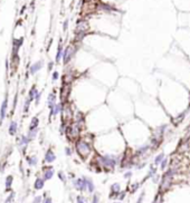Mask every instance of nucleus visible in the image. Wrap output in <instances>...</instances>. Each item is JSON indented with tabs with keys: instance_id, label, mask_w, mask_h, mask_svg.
<instances>
[{
	"instance_id": "11",
	"label": "nucleus",
	"mask_w": 190,
	"mask_h": 203,
	"mask_svg": "<svg viewBox=\"0 0 190 203\" xmlns=\"http://www.w3.org/2000/svg\"><path fill=\"white\" fill-rule=\"evenodd\" d=\"M8 133L10 136H17L18 134V122L12 120L10 122L9 126H8Z\"/></svg>"
},
{
	"instance_id": "5",
	"label": "nucleus",
	"mask_w": 190,
	"mask_h": 203,
	"mask_svg": "<svg viewBox=\"0 0 190 203\" xmlns=\"http://www.w3.org/2000/svg\"><path fill=\"white\" fill-rule=\"evenodd\" d=\"M75 51H76V47L73 46V45H70L64 49V53H63V63H64V65H67L72 60V58L75 55Z\"/></svg>"
},
{
	"instance_id": "48",
	"label": "nucleus",
	"mask_w": 190,
	"mask_h": 203,
	"mask_svg": "<svg viewBox=\"0 0 190 203\" xmlns=\"http://www.w3.org/2000/svg\"><path fill=\"white\" fill-rule=\"evenodd\" d=\"M124 176H125V177H130V176H131V172H128V173H125Z\"/></svg>"
},
{
	"instance_id": "45",
	"label": "nucleus",
	"mask_w": 190,
	"mask_h": 203,
	"mask_svg": "<svg viewBox=\"0 0 190 203\" xmlns=\"http://www.w3.org/2000/svg\"><path fill=\"white\" fill-rule=\"evenodd\" d=\"M43 203H53V201H51V198H45V200L43 201Z\"/></svg>"
},
{
	"instance_id": "6",
	"label": "nucleus",
	"mask_w": 190,
	"mask_h": 203,
	"mask_svg": "<svg viewBox=\"0 0 190 203\" xmlns=\"http://www.w3.org/2000/svg\"><path fill=\"white\" fill-rule=\"evenodd\" d=\"M7 115H8V93L6 94L5 98L1 103V106H0V125L5 122Z\"/></svg>"
},
{
	"instance_id": "31",
	"label": "nucleus",
	"mask_w": 190,
	"mask_h": 203,
	"mask_svg": "<svg viewBox=\"0 0 190 203\" xmlns=\"http://www.w3.org/2000/svg\"><path fill=\"white\" fill-rule=\"evenodd\" d=\"M17 103H18V94H16V96L14 97V102H12V114H14L15 110H16Z\"/></svg>"
},
{
	"instance_id": "40",
	"label": "nucleus",
	"mask_w": 190,
	"mask_h": 203,
	"mask_svg": "<svg viewBox=\"0 0 190 203\" xmlns=\"http://www.w3.org/2000/svg\"><path fill=\"white\" fill-rule=\"evenodd\" d=\"M58 177H59L63 182H65L66 181V177H65V175H64V173H63V172H59V173H58Z\"/></svg>"
},
{
	"instance_id": "2",
	"label": "nucleus",
	"mask_w": 190,
	"mask_h": 203,
	"mask_svg": "<svg viewBox=\"0 0 190 203\" xmlns=\"http://www.w3.org/2000/svg\"><path fill=\"white\" fill-rule=\"evenodd\" d=\"M81 129H81V126H79L77 123H75L74 122L73 124L67 125L65 133L70 139H76L79 136V134H81Z\"/></svg>"
},
{
	"instance_id": "22",
	"label": "nucleus",
	"mask_w": 190,
	"mask_h": 203,
	"mask_svg": "<svg viewBox=\"0 0 190 203\" xmlns=\"http://www.w3.org/2000/svg\"><path fill=\"white\" fill-rule=\"evenodd\" d=\"M26 160H27V163L29 164V166H35L37 165L38 163V157L36 155H29V156L26 157Z\"/></svg>"
},
{
	"instance_id": "16",
	"label": "nucleus",
	"mask_w": 190,
	"mask_h": 203,
	"mask_svg": "<svg viewBox=\"0 0 190 203\" xmlns=\"http://www.w3.org/2000/svg\"><path fill=\"white\" fill-rule=\"evenodd\" d=\"M54 175V169L48 166V167H44V173H43V177L45 179V181L51 180Z\"/></svg>"
},
{
	"instance_id": "30",
	"label": "nucleus",
	"mask_w": 190,
	"mask_h": 203,
	"mask_svg": "<svg viewBox=\"0 0 190 203\" xmlns=\"http://www.w3.org/2000/svg\"><path fill=\"white\" fill-rule=\"evenodd\" d=\"M185 116H186V112H183L181 115H179L178 117H177L176 120H175V123H176V124H179L180 122H182V120H183V117H185Z\"/></svg>"
},
{
	"instance_id": "1",
	"label": "nucleus",
	"mask_w": 190,
	"mask_h": 203,
	"mask_svg": "<svg viewBox=\"0 0 190 203\" xmlns=\"http://www.w3.org/2000/svg\"><path fill=\"white\" fill-rule=\"evenodd\" d=\"M75 148H76V152L78 153L79 156L86 157L89 155V153L92 151V146L91 144L87 143L85 139H78L76 143H75Z\"/></svg>"
},
{
	"instance_id": "32",
	"label": "nucleus",
	"mask_w": 190,
	"mask_h": 203,
	"mask_svg": "<svg viewBox=\"0 0 190 203\" xmlns=\"http://www.w3.org/2000/svg\"><path fill=\"white\" fill-rule=\"evenodd\" d=\"M156 173H157V169H156L154 166H151L150 172H149V174H148V177H150V176H152V175H156Z\"/></svg>"
},
{
	"instance_id": "13",
	"label": "nucleus",
	"mask_w": 190,
	"mask_h": 203,
	"mask_svg": "<svg viewBox=\"0 0 190 203\" xmlns=\"http://www.w3.org/2000/svg\"><path fill=\"white\" fill-rule=\"evenodd\" d=\"M56 99H57V97H56V93L55 92H51V94L48 95V97H47V106H48V108H49V110H51V108H53V107H54L56 104H57Z\"/></svg>"
},
{
	"instance_id": "9",
	"label": "nucleus",
	"mask_w": 190,
	"mask_h": 203,
	"mask_svg": "<svg viewBox=\"0 0 190 203\" xmlns=\"http://www.w3.org/2000/svg\"><path fill=\"white\" fill-rule=\"evenodd\" d=\"M70 84H63V86L60 88V101L62 103H66L67 98L70 96Z\"/></svg>"
},
{
	"instance_id": "8",
	"label": "nucleus",
	"mask_w": 190,
	"mask_h": 203,
	"mask_svg": "<svg viewBox=\"0 0 190 203\" xmlns=\"http://www.w3.org/2000/svg\"><path fill=\"white\" fill-rule=\"evenodd\" d=\"M101 162H102V164L104 166H106V167H110V169H112V167H114V166L116 165V158L114 156H112V155H105V156H102L101 158Z\"/></svg>"
},
{
	"instance_id": "34",
	"label": "nucleus",
	"mask_w": 190,
	"mask_h": 203,
	"mask_svg": "<svg viewBox=\"0 0 190 203\" xmlns=\"http://www.w3.org/2000/svg\"><path fill=\"white\" fill-rule=\"evenodd\" d=\"M58 78H59V74H58V72H54V73L51 74V79H53V82H56Z\"/></svg>"
},
{
	"instance_id": "14",
	"label": "nucleus",
	"mask_w": 190,
	"mask_h": 203,
	"mask_svg": "<svg viewBox=\"0 0 190 203\" xmlns=\"http://www.w3.org/2000/svg\"><path fill=\"white\" fill-rule=\"evenodd\" d=\"M44 160H45V162H46V163H49V164H51V163H53V162L56 160L55 153H54V151H53L51 148H48V150L46 151Z\"/></svg>"
},
{
	"instance_id": "42",
	"label": "nucleus",
	"mask_w": 190,
	"mask_h": 203,
	"mask_svg": "<svg viewBox=\"0 0 190 203\" xmlns=\"http://www.w3.org/2000/svg\"><path fill=\"white\" fill-rule=\"evenodd\" d=\"M65 153H66V155H72V150H70V148H65Z\"/></svg>"
},
{
	"instance_id": "25",
	"label": "nucleus",
	"mask_w": 190,
	"mask_h": 203,
	"mask_svg": "<svg viewBox=\"0 0 190 203\" xmlns=\"http://www.w3.org/2000/svg\"><path fill=\"white\" fill-rule=\"evenodd\" d=\"M74 79V75L72 73H66L64 76H63V84H70Z\"/></svg>"
},
{
	"instance_id": "28",
	"label": "nucleus",
	"mask_w": 190,
	"mask_h": 203,
	"mask_svg": "<svg viewBox=\"0 0 190 203\" xmlns=\"http://www.w3.org/2000/svg\"><path fill=\"white\" fill-rule=\"evenodd\" d=\"M164 158V154L163 153H161V154H159L157 157H156V160H154V164L156 165H158V164H160L161 162H162V160Z\"/></svg>"
},
{
	"instance_id": "24",
	"label": "nucleus",
	"mask_w": 190,
	"mask_h": 203,
	"mask_svg": "<svg viewBox=\"0 0 190 203\" xmlns=\"http://www.w3.org/2000/svg\"><path fill=\"white\" fill-rule=\"evenodd\" d=\"M30 104H32V101L28 98H27L23 101V114H27L28 112H29V108H30Z\"/></svg>"
},
{
	"instance_id": "51",
	"label": "nucleus",
	"mask_w": 190,
	"mask_h": 203,
	"mask_svg": "<svg viewBox=\"0 0 190 203\" xmlns=\"http://www.w3.org/2000/svg\"><path fill=\"white\" fill-rule=\"evenodd\" d=\"M116 203H117V202H116Z\"/></svg>"
},
{
	"instance_id": "46",
	"label": "nucleus",
	"mask_w": 190,
	"mask_h": 203,
	"mask_svg": "<svg viewBox=\"0 0 190 203\" xmlns=\"http://www.w3.org/2000/svg\"><path fill=\"white\" fill-rule=\"evenodd\" d=\"M138 188H139V183H136V184H133V186H132V192L136 191V190H138Z\"/></svg>"
},
{
	"instance_id": "35",
	"label": "nucleus",
	"mask_w": 190,
	"mask_h": 203,
	"mask_svg": "<svg viewBox=\"0 0 190 203\" xmlns=\"http://www.w3.org/2000/svg\"><path fill=\"white\" fill-rule=\"evenodd\" d=\"M167 164H168V160L167 158H163L162 162L160 163V167H161V170H164V169H166V166H167Z\"/></svg>"
},
{
	"instance_id": "50",
	"label": "nucleus",
	"mask_w": 190,
	"mask_h": 203,
	"mask_svg": "<svg viewBox=\"0 0 190 203\" xmlns=\"http://www.w3.org/2000/svg\"><path fill=\"white\" fill-rule=\"evenodd\" d=\"M43 1H44V0H43Z\"/></svg>"
},
{
	"instance_id": "3",
	"label": "nucleus",
	"mask_w": 190,
	"mask_h": 203,
	"mask_svg": "<svg viewBox=\"0 0 190 203\" xmlns=\"http://www.w3.org/2000/svg\"><path fill=\"white\" fill-rule=\"evenodd\" d=\"M23 40L25 38L21 36L19 38H15L12 39V47H11V57H19V50L21 46L23 45Z\"/></svg>"
},
{
	"instance_id": "26",
	"label": "nucleus",
	"mask_w": 190,
	"mask_h": 203,
	"mask_svg": "<svg viewBox=\"0 0 190 203\" xmlns=\"http://www.w3.org/2000/svg\"><path fill=\"white\" fill-rule=\"evenodd\" d=\"M149 148H150V146H149V145H143V146H141L140 148H138L136 154H138V155L140 156V155H142V154H144V153L147 152Z\"/></svg>"
},
{
	"instance_id": "15",
	"label": "nucleus",
	"mask_w": 190,
	"mask_h": 203,
	"mask_svg": "<svg viewBox=\"0 0 190 203\" xmlns=\"http://www.w3.org/2000/svg\"><path fill=\"white\" fill-rule=\"evenodd\" d=\"M63 53H64V48H63V42L60 40L59 44H58V47H57V53H56V57H55L56 63H59L60 60L63 59Z\"/></svg>"
},
{
	"instance_id": "37",
	"label": "nucleus",
	"mask_w": 190,
	"mask_h": 203,
	"mask_svg": "<svg viewBox=\"0 0 190 203\" xmlns=\"http://www.w3.org/2000/svg\"><path fill=\"white\" fill-rule=\"evenodd\" d=\"M43 196H40V195H38V196H36V198L33 200V203H43Z\"/></svg>"
},
{
	"instance_id": "19",
	"label": "nucleus",
	"mask_w": 190,
	"mask_h": 203,
	"mask_svg": "<svg viewBox=\"0 0 190 203\" xmlns=\"http://www.w3.org/2000/svg\"><path fill=\"white\" fill-rule=\"evenodd\" d=\"M45 185V179L44 177H37L35 183H34V188L35 190H42Z\"/></svg>"
},
{
	"instance_id": "38",
	"label": "nucleus",
	"mask_w": 190,
	"mask_h": 203,
	"mask_svg": "<svg viewBox=\"0 0 190 203\" xmlns=\"http://www.w3.org/2000/svg\"><path fill=\"white\" fill-rule=\"evenodd\" d=\"M68 23H70V20H68V19H65V21H64V23H63V30H64V31H67Z\"/></svg>"
},
{
	"instance_id": "27",
	"label": "nucleus",
	"mask_w": 190,
	"mask_h": 203,
	"mask_svg": "<svg viewBox=\"0 0 190 203\" xmlns=\"http://www.w3.org/2000/svg\"><path fill=\"white\" fill-rule=\"evenodd\" d=\"M15 196H16V193H15L14 191H11V192H10V194L8 195V198L6 199L5 203H12V202H14Z\"/></svg>"
},
{
	"instance_id": "47",
	"label": "nucleus",
	"mask_w": 190,
	"mask_h": 203,
	"mask_svg": "<svg viewBox=\"0 0 190 203\" xmlns=\"http://www.w3.org/2000/svg\"><path fill=\"white\" fill-rule=\"evenodd\" d=\"M143 196H144V193H142L141 195H140L139 200H138V202L136 203H142V201H143Z\"/></svg>"
},
{
	"instance_id": "39",
	"label": "nucleus",
	"mask_w": 190,
	"mask_h": 203,
	"mask_svg": "<svg viewBox=\"0 0 190 203\" xmlns=\"http://www.w3.org/2000/svg\"><path fill=\"white\" fill-rule=\"evenodd\" d=\"M76 200H77V203H86V200H85V198L81 196V195H79V196H77V199H76Z\"/></svg>"
},
{
	"instance_id": "41",
	"label": "nucleus",
	"mask_w": 190,
	"mask_h": 203,
	"mask_svg": "<svg viewBox=\"0 0 190 203\" xmlns=\"http://www.w3.org/2000/svg\"><path fill=\"white\" fill-rule=\"evenodd\" d=\"M92 203H98V194H95V195L93 196Z\"/></svg>"
},
{
	"instance_id": "49",
	"label": "nucleus",
	"mask_w": 190,
	"mask_h": 203,
	"mask_svg": "<svg viewBox=\"0 0 190 203\" xmlns=\"http://www.w3.org/2000/svg\"><path fill=\"white\" fill-rule=\"evenodd\" d=\"M86 1H91V0H86Z\"/></svg>"
},
{
	"instance_id": "10",
	"label": "nucleus",
	"mask_w": 190,
	"mask_h": 203,
	"mask_svg": "<svg viewBox=\"0 0 190 203\" xmlns=\"http://www.w3.org/2000/svg\"><path fill=\"white\" fill-rule=\"evenodd\" d=\"M74 186L78 191H84L87 188V179L86 177H81L74 181Z\"/></svg>"
},
{
	"instance_id": "4",
	"label": "nucleus",
	"mask_w": 190,
	"mask_h": 203,
	"mask_svg": "<svg viewBox=\"0 0 190 203\" xmlns=\"http://www.w3.org/2000/svg\"><path fill=\"white\" fill-rule=\"evenodd\" d=\"M30 142H32V141H30V139L27 136V134H20L19 136H17V139H16L17 146H18V148L21 151V152H25V151H26L28 144L30 143Z\"/></svg>"
},
{
	"instance_id": "21",
	"label": "nucleus",
	"mask_w": 190,
	"mask_h": 203,
	"mask_svg": "<svg viewBox=\"0 0 190 203\" xmlns=\"http://www.w3.org/2000/svg\"><path fill=\"white\" fill-rule=\"evenodd\" d=\"M38 133H39V129H28L27 131V136L30 139V141H33L37 137Z\"/></svg>"
},
{
	"instance_id": "33",
	"label": "nucleus",
	"mask_w": 190,
	"mask_h": 203,
	"mask_svg": "<svg viewBox=\"0 0 190 203\" xmlns=\"http://www.w3.org/2000/svg\"><path fill=\"white\" fill-rule=\"evenodd\" d=\"M42 95H43L42 92H38L37 96H36V98H35V104H36V105H38V104L40 103V98H42Z\"/></svg>"
},
{
	"instance_id": "18",
	"label": "nucleus",
	"mask_w": 190,
	"mask_h": 203,
	"mask_svg": "<svg viewBox=\"0 0 190 203\" xmlns=\"http://www.w3.org/2000/svg\"><path fill=\"white\" fill-rule=\"evenodd\" d=\"M12 182H14V176L12 175L6 176V180H5L6 192H11V185H12Z\"/></svg>"
},
{
	"instance_id": "44",
	"label": "nucleus",
	"mask_w": 190,
	"mask_h": 203,
	"mask_svg": "<svg viewBox=\"0 0 190 203\" xmlns=\"http://www.w3.org/2000/svg\"><path fill=\"white\" fill-rule=\"evenodd\" d=\"M26 9H27V6H23V7H21V10H20V16H23V12L26 11Z\"/></svg>"
},
{
	"instance_id": "7",
	"label": "nucleus",
	"mask_w": 190,
	"mask_h": 203,
	"mask_svg": "<svg viewBox=\"0 0 190 203\" xmlns=\"http://www.w3.org/2000/svg\"><path fill=\"white\" fill-rule=\"evenodd\" d=\"M43 67H44V61H43V60H37V61H35V63H33V64L29 66L28 75H30V76L36 75L39 70L42 69Z\"/></svg>"
},
{
	"instance_id": "23",
	"label": "nucleus",
	"mask_w": 190,
	"mask_h": 203,
	"mask_svg": "<svg viewBox=\"0 0 190 203\" xmlns=\"http://www.w3.org/2000/svg\"><path fill=\"white\" fill-rule=\"evenodd\" d=\"M120 193V184H117V183H114V184H112L111 186V198H113L114 195H119Z\"/></svg>"
},
{
	"instance_id": "29",
	"label": "nucleus",
	"mask_w": 190,
	"mask_h": 203,
	"mask_svg": "<svg viewBox=\"0 0 190 203\" xmlns=\"http://www.w3.org/2000/svg\"><path fill=\"white\" fill-rule=\"evenodd\" d=\"M94 189H95V186H94L93 181L89 180V179H87V190H88V192H93V191H94Z\"/></svg>"
},
{
	"instance_id": "17",
	"label": "nucleus",
	"mask_w": 190,
	"mask_h": 203,
	"mask_svg": "<svg viewBox=\"0 0 190 203\" xmlns=\"http://www.w3.org/2000/svg\"><path fill=\"white\" fill-rule=\"evenodd\" d=\"M38 92H39V91L37 89V86H36V85H33L32 87L29 88V91H28V98H29L32 102H34L35 101V98H36V96H37Z\"/></svg>"
},
{
	"instance_id": "12",
	"label": "nucleus",
	"mask_w": 190,
	"mask_h": 203,
	"mask_svg": "<svg viewBox=\"0 0 190 203\" xmlns=\"http://www.w3.org/2000/svg\"><path fill=\"white\" fill-rule=\"evenodd\" d=\"M63 111V103H57L55 106L49 110V118L53 116H57Z\"/></svg>"
},
{
	"instance_id": "36",
	"label": "nucleus",
	"mask_w": 190,
	"mask_h": 203,
	"mask_svg": "<svg viewBox=\"0 0 190 203\" xmlns=\"http://www.w3.org/2000/svg\"><path fill=\"white\" fill-rule=\"evenodd\" d=\"M153 203H162V198H161V194L159 193L156 196V199H154V201H153Z\"/></svg>"
},
{
	"instance_id": "43",
	"label": "nucleus",
	"mask_w": 190,
	"mask_h": 203,
	"mask_svg": "<svg viewBox=\"0 0 190 203\" xmlns=\"http://www.w3.org/2000/svg\"><path fill=\"white\" fill-rule=\"evenodd\" d=\"M53 67H54V61L48 63V72H51V70L53 69Z\"/></svg>"
},
{
	"instance_id": "20",
	"label": "nucleus",
	"mask_w": 190,
	"mask_h": 203,
	"mask_svg": "<svg viewBox=\"0 0 190 203\" xmlns=\"http://www.w3.org/2000/svg\"><path fill=\"white\" fill-rule=\"evenodd\" d=\"M39 126V118L37 116H34L33 118L30 120V123H29V126H28V129H38Z\"/></svg>"
}]
</instances>
